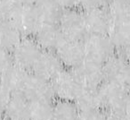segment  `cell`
Here are the masks:
<instances>
[{"label":"cell","instance_id":"6da1fadb","mask_svg":"<svg viewBox=\"0 0 130 120\" xmlns=\"http://www.w3.org/2000/svg\"><path fill=\"white\" fill-rule=\"evenodd\" d=\"M105 7L109 15L107 36L117 53L128 57L130 43L129 0H109Z\"/></svg>","mask_w":130,"mask_h":120},{"label":"cell","instance_id":"7a4b0ae2","mask_svg":"<svg viewBox=\"0 0 130 120\" xmlns=\"http://www.w3.org/2000/svg\"><path fill=\"white\" fill-rule=\"evenodd\" d=\"M98 92L106 112L129 113V88L103 82L98 87Z\"/></svg>","mask_w":130,"mask_h":120},{"label":"cell","instance_id":"3957f363","mask_svg":"<svg viewBox=\"0 0 130 120\" xmlns=\"http://www.w3.org/2000/svg\"><path fill=\"white\" fill-rule=\"evenodd\" d=\"M54 99L72 101L78 98L84 85L74 69H63L52 81Z\"/></svg>","mask_w":130,"mask_h":120},{"label":"cell","instance_id":"277c9868","mask_svg":"<svg viewBox=\"0 0 130 120\" xmlns=\"http://www.w3.org/2000/svg\"><path fill=\"white\" fill-rule=\"evenodd\" d=\"M81 41L85 58L101 64L116 53L115 47L107 35L87 34Z\"/></svg>","mask_w":130,"mask_h":120},{"label":"cell","instance_id":"5b68a950","mask_svg":"<svg viewBox=\"0 0 130 120\" xmlns=\"http://www.w3.org/2000/svg\"><path fill=\"white\" fill-rule=\"evenodd\" d=\"M104 82L129 88L130 70L128 57L115 53L103 64Z\"/></svg>","mask_w":130,"mask_h":120},{"label":"cell","instance_id":"8992f818","mask_svg":"<svg viewBox=\"0 0 130 120\" xmlns=\"http://www.w3.org/2000/svg\"><path fill=\"white\" fill-rule=\"evenodd\" d=\"M57 25L65 38L82 40L87 35L83 11L79 8L62 10Z\"/></svg>","mask_w":130,"mask_h":120},{"label":"cell","instance_id":"52a82bcc","mask_svg":"<svg viewBox=\"0 0 130 120\" xmlns=\"http://www.w3.org/2000/svg\"><path fill=\"white\" fill-rule=\"evenodd\" d=\"M42 49L33 37H22L11 51L13 63L27 71H31Z\"/></svg>","mask_w":130,"mask_h":120},{"label":"cell","instance_id":"ba28073f","mask_svg":"<svg viewBox=\"0 0 130 120\" xmlns=\"http://www.w3.org/2000/svg\"><path fill=\"white\" fill-rule=\"evenodd\" d=\"M54 53L64 67L76 68L85 57L82 41L62 37L54 49Z\"/></svg>","mask_w":130,"mask_h":120},{"label":"cell","instance_id":"9c48e42d","mask_svg":"<svg viewBox=\"0 0 130 120\" xmlns=\"http://www.w3.org/2000/svg\"><path fill=\"white\" fill-rule=\"evenodd\" d=\"M21 94L29 102L50 101L54 100L50 81L29 73Z\"/></svg>","mask_w":130,"mask_h":120},{"label":"cell","instance_id":"30bf717a","mask_svg":"<svg viewBox=\"0 0 130 120\" xmlns=\"http://www.w3.org/2000/svg\"><path fill=\"white\" fill-rule=\"evenodd\" d=\"M12 22L22 37H33L43 23L35 6H21Z\"/></svg>","mask_w":130,"mask_h":120},{"label":"cell","instance_id":"8fae6325","mask_svg":"<svg viewBox=\"0 0 130 120\" xmlns=\"http://www.w3.org/2000/svg\"><path fill=\"white\" fill-rule=\"evenodd\" d=\"M63 69L64 66L54 51L42 50L31 71L34 75L51 82Z\"/></svg>","mask_w":130,"mask_h":120},{"label":"cell","instance_id":"7c38bea8","mask_svg":"<svg viewBox=\"0 0 130 120\" xmlns=\"http://www.w3.org/2000/svg\"><path fill=\"white\" fill-rule=\"evenodd\" d=\"M84 87L98 88L103 82V64L85 58L74 68Z\"/></svg>","mask_w":130,"mask_h":120},{"label":"cell","instance_id":"4fadbf2b","mask_svg":"<svg viewBox=\"0 0 130 120\" xmlns=\"http://www.w3.org/2000/svg\"><path fill=\"white\" fill-rule=\"evenodd\" d=\"M87 34L107 35L109 15L106 7H98L83 11Z\"/></svg>","mask_w":130,"mask_h":120},{"label":"cell","instance_id":"5bb4252c","mask_svg":"<svg viewBox=\"0 0 130 120\" xmlns=\"http://www.w3.org/2000/svg\"><path fill=\"white\" fill-rule=\"evenodd\" d=\"M29 72L13 64L0 75V82L13 95L21 94Z\"/></svg>","mask_w":130,"mask_h":120},{"label":"cell","instance_id":"9a60e30c","mask_svg":"<svg viewBox=\"0 0 130 120\" xmlns=\"http://www.w3.org/2000/svg\"><path fill=\"white\" fill-rule=\"evenodd\" d=\"M33 38L42 50L54 51L62 38V35L57 24L42 23Z\"/></svg>","mask_w":130,"mask_h":120},{"label":"cell","instance_id":"2e32d148","mask_svg":"<svg viewBox=\"0 0 130 120\" xmlns=\"http://www.w3.org/2000/svg\"><path fill=\"white\" fill-rule=\"evenodd\" d=\"M4 113L9 120H29V102L22 94L12 95Z\"/></svg>","mask_w":130,"mask_h":120},{"label":"cell","instance_id":"e0dca14e","mask_svg":"<svg viewBox=\"0 0 130 120\" xmlns=\"http://www.w3.org/2000/svg\"><path fill=\"white\" fill-rule=\"evenodd\" d=\"M78 112L103 109L98 88L84 87L78 98L74 100Z\"/></svg>","mask_w":130,"mask_h":120},{"label":"cell","instance_id":"ac0fdd59","mask_svg":"<svg viewBox=\"0 0 130 120\" xmlns=\"http://www.w3.org/2000/svg\"><path fill=\"white\" fill-rule=\"evenodd\" d=\"M34 6L43 23L57 24L62 9L55 0H38Z\"/></svg>","mask_w":130,"mask_h":120},{"label":"cell","instance_id":"d6986e66","mask_svg":"<svg viewBox=\"0 0 130 120\" xmlns=\"http://www.w3.org/2000/svg\"><path fill=\"white\" fill-rule=\"evenodd\" d=\"M22 36L12 22H0V47L12 51Z\"/></svg>","mask_w":130,"mask_h":120},{"label":"cell","instance_id":"ffe728a7","mask_svg":"<svg viewBox=\"0 0 130 120\" xmlns=\"http://www.w3.org/2000/svg\"><path fill=\"white\" fill-rule=\"evenodd\" d=\"M78 113L72 101L57 100L53 102V120H78Z\"/></svg>","mask_w":130,"mask_h":120},{"label":"cell","instance_id":"44dd1931","mask_svg":"<svg viewBox=\"0 0 130 120\" xmlns=\"http://www.w3.org/2000/svg\"><path fill=\"white\" fill-rule=\"evenodd\" d=\"M29 120H53V101L29 102Z\"/></svg>","mask_w":130,"mask_h":120},{"label":"cell","instance_id":"7402d4cb","mask_svg":"<svg viewBox=\"0 0 130 120\" xmlns=\"http://www.w3.org/2000/svg\"><path fill=\"white\" fill-rule=\"evenodd\" d=\"M20 6L16 0H0V22H13Z\"/></svg>","mask_w":130,"mask_h":120},{"label":"cell","instance_id":"603a6c76","mask_svg":"<svg viewBox=\"0 0 130 120\" xmlns=\"http://www.w3.org/2000/svg\"><path fill=\"white\" fill-rule=\"evenodd\" d=\"M11 51L0 47V75L13 65Z\"/></svg>","mask_w":130,"mask_h":120},{"label":"cell","instance_id":"cb8c5ba5","mask_svg":"<svg viewBox=\"0 0 130 120\" xmlns=\"http://www.w3.org/2000/svg\"><path fill=\"white\" fill-rule=\"evenodd\" d=\"M78 120H105V113L103 109L79 112Z\"/></svg>","mask_w":130,"mask_h":120},{"label":"cell","instance_id":"d4e9b609","mask_svg":"<svg viewBox=\"0 0 130 120\" xmlns=\"http://www.w3.org/2000/svg\"><path fill=\"white\" fill-rule=\"evenodd\" d=\"M109 0H80L79 8L82 10H88L93 8L105 7Z\"/></svg>","mask_w":130,"mask_h":120},{"label":"cell","instance_id":"484cf974","mask_svg":"<svg viewBox=\"0 0 130 120\" xmlns=\"http://www.w3.org/2000/svg\"><path fill=\"white\" fill-rule=\"evenodd\" d=\"M12 95L13 94L0 82V115L5 112L6 106L12 98Z\"/></svg>","mask_w":130,"mask_h":120},{"label":"cell","instance_id":"4316f807","mask_svg":"<svg viewBox=\"0 0 130 120\" xmlns=\"http://www.w3.org/2000/svg\"><path fill=\"white\" fill-rule=\"evenodd\" d=\"M55 1L62 10L79 8L80 0H55Z\"/></svg>","mask_w":130,"mask_h":120},{"label":"cell","instance_id":"83f0119b","mask_svg":"<svg viewBox=\"0 0 130 120\" xmlns=\"http://www.w3.org/2000/svg\"><path fill=\"white\" fill-rule=\"evenodd\" d=\"M105 120H130L129 113L106 112Z\"/></svg>","mask_w":130,"mask_h":120},{"label":"cell","instance_id":"f1b7e54d","mask_svg":"<svg viewBox=\"0 0 130 120\" xmlns=\"http://www.w3.org/2000/svg\"><path fill=\"white\" fill-rule=\"evenodd\" d=\"M21 6H34L38 0H16Z\"/></svg>","mask_w":130,"mask_h":120},{"label":"cell","instance_id":"f546056e","mask_svg":"<svg viewBox=\"0 0 130 120\" xmlns=\"http://www.w3.org/2000/svg\"><path fill=\"white\" fill-rule=\"evenodd\" d=\"M1 120H9V119H7V118H4V119H1Z\"/></svg>","mask_w":130,"mask_h":120},{"label":"cell","instance_id":"4dcf8cb0","mask_svg":"<svg viewBox=\"0 0 130 120\" xmlns=\"http://www.w3.org/2000/svg\"><path fill=\"white\" fill-rule=\"evenodd\" d=\"M1 119H2V118H1V115H0V120H1Z\"/></svg>","mask_w":130,"mask_h":120}]
</instances>
